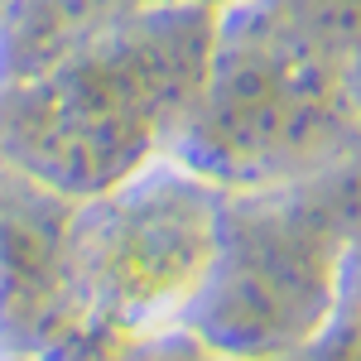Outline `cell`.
<instances>
[{"label": "cell", "instance_id": "6da1fadb", "mask_svg": "<svg viewBox=\"0 0 361 361\" xmlns=\"http://www.w3.org/2000/svg\"><path fill=\"white\" fill-rule=\"evenodd\" d=\"M217 15L207 0H145L58 68L0 82V164L68 202L135 178L193 111Z\"/></svg>", "mask_w": 361, "mask_h": 361}, {"label": "cell", "instance_id": "7a4b0ae2", "mask_svg": "<svg viewBox=\"0 0 361 361\" xmlns=\"http://www.w3.org/2000/svg\"><path fill=\"white\" fill-rule=\"evenodd\" d=\"M361 135L347 63L308 39L265 0H231L217 15V44L173 159L222 193L289 188Z\"/></svg>", "mask_w": 361, "mask_h": 361}, {"label": "cell", "instance_id": "3957f363", "mask_svg": "<svg viewBox=\"0 0 361 361\" xmlns=\"http://www.w3.org/2000/svg\"><path fill=\"white\" fill-rule=\"evenodd\" d=\"M352 265V246L304 183L226 193L217 255L183 328L217 361L304 347L333 328Z\"/></svg>", "mask_w": 361, "mask_h": 361}, {"label": "cell", "instance_id": "277c9868", "mask_svg": "<svg viewBox=\"0 0 361 361\" xmlns=\"http://www.w3.org/2000/svg\"><path fill=\"white\" fill-rule=\"evenodd\" d=\"M226 193L159 154L97 202L78 207V275L106 333L183 323L217 255Z\"/></svg>", "mask_w": 361, "mask_h": 361}, {"label": "cell", "instance_id": "5b68a950", "mask_svg": "<svg viewBox=\"0 0 361 361\" xmlns=\"http://www.w3.org/2000/svg\"><path fill=\"white\" fill-rule=\"evenodd\" d=\"M140 5L145 0H10L0 15V82L58 68Z\"/></svg>", "mask_w": 361, "mask_h": 361}, {"label": "cell", "instance_id": "8992f818", "mask_svg": "<svg viewBox=\"0 0 361 361\" xmlns=\"http://www.w3.org/2000/svg\"><path fill=\"white\" fill-rule=\"evenodd\" d=\"M304 188L328 212V222L342 231V241L352 246V260H361V135L333 164H323L313 178H304Z\"/></svg>", "mask_w": 361, "mask_h": 361}, {"label": "cell", "instance_id": "52a82bcc", "mask_svg": "<svg viewBox=\"0 0 361 361\" xmlns=\"http://www.w3.org/2000/svg\"><path fill=\"white\" fill-rule=\"evenodd\" d=\"M265 5L337 54H347L361 39V0H265Z\"/></svg>", "mask_w": 361, "mask_h": 361}, {"label": "cell", "instance_id": "ba28073f", "mask_svg": "<svg viewBox=\"0 0 361 361\" xmlns=\"http://www.w3.org/2000/svg\"><path fill=\"white\" fill-rule=\"evenodd\" d=\"M328 337H333L337 361H361V260L352 265L347 299H342V308H337V318H333V328H328Z\"/></svg>", "mask_w": 361, "mask_h": 361}, {"label": "cell", "instance_id": "9c48e42d", "mask_svg": "<svg viewBox=\"0 0 361 361\" xmlns=\"http://www.w3.org/2000/svg\"><path fill=\"white\" fill-rule=\"evenodd\" d=\"M255 361H337L333 352V337H313V342H304V347H289V352H275V357H255Z\"/></svg>", "mask_w": 361, "mask_h": 361}, {"label": "cell", "instance_id": "30bf717a", "mask_svg": "<svg viewBox=\"0 0 361 361\" xmlns=\"http://www.w3.org/2000/svg\"><path fill=\"white\" fill-rule=\"evenodd\" d=\"M342 63H347V82H352V102H357V111H361V39L342 54Z\"/></svg>", "mask_w": 361, "mask_h": 361}, {"label": "cell", "instance_id": "8fae6325", "mask_svg": "<svg viewBox=\"0 0 361 361\" xmlns=\"http://www.w3.org/2000/svg\"><path fill=\"white\" fill-rule=\"evenodd\" d=\"M207 5H231V0H207Z\"/></svg>", "mask_w": 361, "mask_h": 361}]
</instances>
